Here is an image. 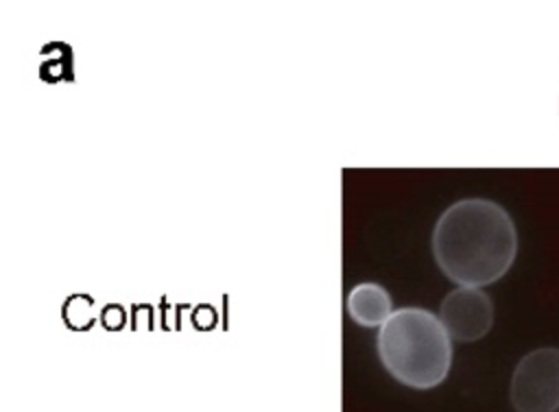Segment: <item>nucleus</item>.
Instances as JSON below:
<instances>
[{
  "label": "nucleus",
  "mask_w": 559,
  "mask_h": 412,
  "mask_svg": "<svg viewBox=\"0 0 559 412\" xmlns=\"http://www.w3.org/2000/svg\"><path fill=\"white\" fill-rule=\"evenodd\" d=\"M432 255L456 286L483 288L511 268L518 255V231L502 205L489 198H463L435 222Z\"/></svg>",
  "instance_id": "nucleus-1"
},
{
  "label": "nucleus",
  "mask_w": 559,
  "mask_h": 412,
  "mask_svg": "<svg viewBox=\"0 0 559 412\" xmlns=\"http://www.w3.org/2000/svg\"><path fill=\"white\" fill-rule=\"evenodd\" d=\"M382 366L411 388L441 384L452 364V338L439 316L424 307H400L378 327Z\"/></svg>",
  "instance_id": "nucleus-2"
},
{
  "label": "nucleus",
  "mask_w": 559,
  "mask_h": 412,
  "mask_svg": "<svg viewBox=\"0 0 559 412\" xmlns=\"http://www.w3.org/2000/svg\"><path fill=\"white\" fill-rule=\"evenodd\" d=\"M509 401L515 412L559 410V349L542 347L518 362L509 384Z\"/></svg>",
  "instance_id": "nucleus-3"
},
{
  "label": "nucleus",
  "mask_w": 559,
  "mask_h": 412,
  "mask_svg": "<svg viewBox=\"0 0 559 412\" xmlns=\"http://www.w3.org/2000/svg\"><path fill=\"white\" fill-rule=\"evenodd\" d=\"M439 320L456 342L480 340L493 325V303L480 288L459 286L439 305Z\"/></svg>",
  "instance_id": "nucleus-4"
},
{
  "label": "nucleus",
  "mask_w": 559,
  "mask_h": 412,
  "mask_svg": "<svg viewBox=\"0 0 559 412\" xmlns=\"http://www.w3.org/2000/svg\"><path fill=\"white\" fill-rule=\"evenodd\" d=\"M345 307L349 318L362 327H380L393 314L389 292L371 281L354 286L345 299Z\"/></svg>",
  "instance_id": "nucleus-5"
}]
</instances>
